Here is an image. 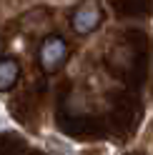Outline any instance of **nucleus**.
Instances as JSON below:
<instances>
[{
	"label": "nucleus",
	"mask_w": 153,
	"mask_h": 155,
	"mask_svg": "<svg viewBox=\"0 0 153 155\" xmlns=\"http://www.w3.org/2000/svg\"><path fill=\"white\" fill-rule=\"evenodd\" d=\"M65 55H68V48H65V43L60 40V38H45V40L40 43V50H38V60H40L43 70L45 73H53L55 68H58Z\"/></svg>",
	"instance_id": "obj_1"
},
{
	"label": "nucleus",
	"mask_w": 153,
	"mask_h": 155,
	"mask_svg": "<svg viewBox=\"0 0 153 155\" xmlns=\"http://www.w3.org/2000/svg\"><path fill=\"white\" fill-rule=\"evenodd\" d=\"M98 23H100V8H98L95 0H85L73 15V28H75V33H80V35L93 33L95 28H98Z\"/></svg>",
	"instance_id": "obj_2"
},
{
	"label": "nucleus",
	"mask_w": 153,
	"mask_h": 155,
	"mask_svg": "<svg viewBox=\"0 0 153 155\" xmlns=\"http://www.w3.org/2000/svg\"><path fill=\"white\" fill-rule=\"evenodd\" d=\"M18 75H20V68L15 60H10V58L0 60V90H10L18 83Z\"/></svg>",
	"instance_id": "obj_3"
}]
</instances>
